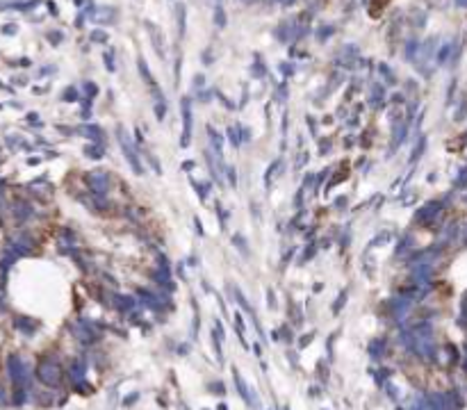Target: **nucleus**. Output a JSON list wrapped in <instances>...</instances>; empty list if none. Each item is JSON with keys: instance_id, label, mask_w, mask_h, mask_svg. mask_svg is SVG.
I'll return each instance as SVG.
<instances>
[{"instance_id": "1", "label": "nucleus", "mask_w": 467, "mask_h": 410, "mask_svg": "<svg viewBox=\"0 0 467 410\" xmlns=\"http://www.w3.org/2000/svg\"><path fill=\"white\" fill-rule=\"evenodd\" d=\"M119 144H121V151H123V155H126L128 164L133 167L135 174L141 176V174H144V167H141V162H139V155H137V151H135V146H133V141L128 139V135L121 130V128H119Z\"/></svg>"}, {"instance_id": "2", "label": "nucleus", "mask_w": 467, "mask_h": 410, "mask_svg": "<svg viewBox=\"0 0 467 410\" xmlns=\"http://www.w3.org/2000/svg\"><path fill=\"white\" fill-rule=\"evenodd\" d=\"M87 185H89V189L96 196L107 194V189H110V174L103 171V169H94V171L87 174Z\"/></svg>"}, {"instance_id": "3", "label": "nucleus", "mask_w": 467, "mask_h": 410, "mask_svg": "<svg viewBox=\"0 0 467 410\" xmlns=\"http://www.w3.org/2000/svg\"><path fill=\"white\" fill-rule=\"evenodd\" d=\"M182 139L180 146H189V139H192V100L189 98H182Z\"/></svg>"}, {"instance_id": "4", "label": "nucleus", "mask_w": 467, "mask_h": 410, "mask_svg": "<svg viewBox=\"0 0 467 410\" xmlns=\"http://www.w3.org/2000/svg\"><path fill=\"white\" fill-rule=\"evenodd\" d=\"M438 212H440V203H426L424 208H419L417 212H415V223L426 226L428 221H433V219L438 216Z\"/></svg>"}, {"instance_id": "5", "label": "nucleus", "mask_w": 467, "mask_h": 410, "mask_svg": "<svg viewBox=\"0 0 467 410\" xmlns=\"http://www.w3.org/2000/svg\"><path fill=\"white\" fill-rule=\"evenodd\" d=\"M39 376H41L46 383H57L59 381V369L55 367V365H41V369H39Z\"/></svg>"}, {"instance_id": "6", "label": "nucleus", "mask_w": 467, "mask_h": 410, "mask_svg": "<svg viewBox=\"0 0 467 410\" xmlns=\"http://www.w3.org/2000/svg\"><path fill=\"white\" fill-rule=\"evenodd\" d=\"M84 153L89 155V157H94V160H103V157H105V151L100 146H87Z\"/></svg>"}, {"instance_id": "7", "label": "nucleus", "mask_w": 467, "mask_h": 410, "mask_svg": "<svg viewBox=\"0 0 467 410\" xmlns=\"http://www.w3.org/2000/svg\"><path fill=\"white\" fill-rule=\"evenodd\" d=\"M278 167H283V160H276L273 164H269V169H267V174H265V185L269 187V180H272V176L276 174V169Z\"/></svg>"}, {"instance_id": "8", "label": "nucleus", "mask_w": 467, "mask_h": 410, "mask_svg": "<svg viewBox=\"0 0 467 410\" xmlns=\"http://www.w3.org/2000/svg\"><path fill=\"white\" fill-rule=\"evenodd\" d=\"M424 148H426V139H424V137H422V139H419V146H415V151H412V155H410V162L419 160V157H422V153H424Z\"/></svg>"}, {"instance_id": "9", "label": "nucleus", "mask_w": 467, "mask_h": 410, "mask_svg": "<svg viewBox=\"0 0 467 410\" xmlns=\"http://www.w3.org/2000/svg\"><path fill=\"white\" fill-rule=\"evenodd\" d=\"M214 21H216V25H219V28H223V25H226V14H223V7H221V5H216Z\"/></svg>"}, {"instance_id": "10", "label": "nucleus", "mask_w": 467, "mask_h": 410, "mask_svg": "<svg viewBox=\"0 0 467 410\" xmlns=\"http://www.w3.org/2000/svg\"><path fill=\"white\" fill-rule=\"evenodd\" d=\"M223 174L228 176V185L230 187H237V174H235V169L233 167H226V171Z\"/></svg>"}, {"instance_id": "11", "label": "nucleus", "mask_w": 467, "mask_h": 410, "mask_svg": "<svg viewBox=\"0 0 467 410\" xmlns=\"http://www.w3.org/2000/svg\"><path fill=\"white\" fill-rule=\"evenodd\" d=\"M233 244H235V246H237V249L244 253V255L249 253V249H246V239H244L242 235H235V237H233Z\"/></svg>"}, {"instance_id": "12", "label": "nucleus", "mask_w": 467, "mask_h": 410, "mask_svg": "<svg viewBox=\"0 0 467 410\" xmlns=\"http://www.w3.org/2000/svg\"><path fill=\"white\" fill-rule=\"evenodd\" d=\"M192 185H194V189H196V194H198V196H201V198H203V201H205V198H208V189H210V185H198V182H192Z\"/></svg>"}, {"instance_id": "13", "label": "nucleus", "mask_w": 467, "mask_h": 410, "mask_svg": "<svg viewBox=\"0 0 467 410\" xmlns=\"http://www.w3.org/2000/svg\"><path fill=\"white\" fill-rule=\"evenodd\" d=\"M100 132H103V130H100V128H96V125H91V128H87V135H91V139H96L98 144L103 141V135H100Z\"/></svg>"}, {"instance_id": "14", "label": "nucleus", "mask_w": 467, "mask_h": 410, "mask_svg": "<svg viewBox=\"0 0 467 410\" xmlns=\"http://www.w3.org/2000/svg\"><path fill=\"white\" fill-rule=\"evenodd\" d=\"M228 139L233 146H239V135H237V128H228Z\"/></svg>"}, {"instance_id": "15", "label": "nucleus", "mask_w": 467, "mask_h": 410, "mask_svg": "<svg viewBox=\"0 0 467 410\" xmlns=\"http://www.w3.org/2000/svg\"><path fill=\"white\" fill-rule=\"evenodd\" d=\"M410 246V237L406 235L404 239H401V246H397V255H401V253H406V249Z\"/></svg>"}, {"instance_id": "16", "label": "nucleus", "mask_w": 467, "mask_h": 410, "mask_svg": "<svg viewBox=\"0 0 467 410\" xmlns=\"http://www.w3.org/2000/svg\"><path fill=\"white\" fill-rule=\"evenodd\" d=\"M314 251H317V244H310V249H306V253H303V257H301V260H310V257H312L314 255Z\"/></svg>"}, {"instance_id": "17", "label": "nucleus", "mask_w": 467, "mask_h": 410, "mask_svg": "<svg viewBox=\"0 0 467 410\" xmlns=\"http://www.w3.org/2000/svg\"><path fill=\"white\" fill-rule=\"evenodd\" d=\"M385 239H390V233H383V235H378L374 242H371V246H378V244H385Z\"/></svg>"}, {"instance_id": "18", "label": "nucleus", "mask_w": 467, "mask_h": 410, "mask_svg": "<svg viewBox=\"0 0 467 410\" xmlns=\"http://www.w3.org/2000/svg\"><path fill=\"white\" fill-rule=\"evenodd\" d=\"M381 71H383V73H385V80H388V82H394V78H392L390 69H388V66H385V64H381Z\"/></svg>"}, {"instance_id": "19", "label": "nucleus", "mask_w": 467, "mask_h": 410, "mask_svg": "<svg viewBox=\"0 0 467 410\" xmlns=\"http://www.w3.org/2000/svg\"><path fill=\"white\" fill-rule=\"evenodd\" d=\"M155 112H157V118H160V121H162V118H164V112H167V107H164V103H162V105H155Z\"/></svg>"}, {"instance_id": "20", "label": "nucleus", "mask_w": 467, "mask_h": 410, "mask_svg": "<svg viewBox=\"0 0 467 410\" xmlns=\"http://www.w3.org/2000/svg\"><path fill=\"white\" fill-rule=\"evenodd\" d=\"M335 208H347V198H344V196H340V198H337V201H335Z\"/></svg>"}, {"instance_id": "21", "label": "nucleus", "mask_w": 467, "mask_h": 410, "mask_svg": "<svg viewBox=\"0 0 467 410\" xmlns=\"http://www.w3.org/2000/svg\"><path fill=\"white\" fill-rule=\"evenodd\" d=\"M91 37H94V39H98V43H103L105 39H107V37H105L103 32H94V35H91Z\"/></svg>"}, {"instance_id": "22", "label": "nucleus", "mask_w": 467, "mask_h": 410, "mask_svg": "<svg viewBox=\"0 0 467 410\" xmlns=\"http://www.w3.org/2000/svg\"><path fill=\"white\" fill-rule=\"evenodd\" d=\"M182 169H185V171H192V169H194V162H182Z\"/></svg>"}, {"instance_id": "23", "label": "nucleus", "mask_w": 467, "mask_h": 410, "mask_svg": "<svg viewBox=\"0 0 467 410\" xmlns=\"http://www.w3.org/2000/svg\"><path fill=\"white\" fill-rule=\"evenodd\" d=\"M458 2H460V5H465V2H467V0H458Z\"/></svg>"}]
</instances>
